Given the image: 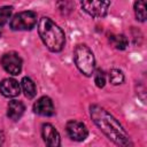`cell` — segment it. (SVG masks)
Masks as SVG:
<instances>
[{
  "instance_id": "6da1fadb",
  "label": "cell",
  "mask_w": 147,
  "mask_h": 147,
  "mask_svg": "<svg viewBox=\"0 0 147 147\" xmlns=\"http://www.w3.org/2000/svg\"><path fill=\"white\" fill-rule=\"evenodd\" d=\"M90 115L94 124L114 144L118 146L133 145L127 132L124 130L122 124L107 109H105L99 105H92L90 107Z\"/></svg>"
},
{
  "instance_id": "7a4b0ae2",
  "label": "cell",
  "mask_w": 147,
  "mask_h": 147,
  "mask_svg": "<svg viewBox=\"0 0 147 147\" xmlns=\"http://www.w3.org/2000/svg\"><path fill=\"white\" fill-rule=\"evenodd\" d=\"M38 33L44 45L54 53L61 52L65 44L63 30L49 17H41L38 23Z\"/></svg>"
},
{
  "instance_id": "3957f363",
  "label": "cell",
  "mask_w": 147,
  "mask_h": 147,
  "mask_svg": "<svg viewBox=\"0 0 147 147\" xmlns=\"http://www.w3.org/2000/svg\"><path fill=\"white\" fill-rule=\"evenodd\" d=\"M74 61L77 69L85 76L91 77L95 70V59L93 52L85 44H79L74 51Z\"/></svg>"
},
{
  "instance_id": "277c9868",
  "label": "cell",
  "mask_w": 147,
  "mask_h": 147,
  "mask_svg": "<svg viewBox=\"0 0 147 147\" xmlns=\"http://www.w3.org/2000/svg\"><path fill=\"white\" fill-rule=\"evenodd\" d=\"M37 24V14L32 10H25L15 14L9 21V28L14 31H30Z\"/></svg>"
},
{
  "instance_id": "5b68a950",
  "label": "cell",
  "mask_w": 147,
  "mask_h": 147,
  "mask_svg": "<svg viewBox=\"0 0 147 147\" xmlns=\"http://www.w3.org/2000/svg\"><path fill=\"white\" fill-rule=\"evenodd\" d=\"M83 10L94 18H102L107 15L110 0H79Z\"/></svg>"
},
{
  "instance_id": "8992f818",
  "label": "cell",
  "mask_w": 147,
  "mask_h": 147,
  "mask_svg": "<svg viewBox=\"0 0 147 147\" xmlns=\"http://www.w3.org/2000/svg\"><path fill=\"white\" fill-rule=\"evenodd\" d=\"M22 59L18 55V53L11 51L8 53H5L1 57V65L5 69L6 72L13 76H17L22 71Z\"/></svg>"
},
{
  "instance_id": "52a82bcc",
  "label": "cell",
  "mask_w": 147,
  "mask_h": 147,
  "mask_svg": "<svg viewBox=\"0 0 147 147\" xmlns=\"http://www.w3.org/2000/svg\"><path fill=\"white\" fill-rule=\"evenodd\" d=\"M65 130H67V133L70 137V139L75 140V141H83L88 136V130H87L86 125L83 122L76 121V119L69 121L65 125Z\"/></svg>"
},
{
  "instance_id": "ba28073f",
  "label": "cell",
  "mask_w": 147,
  "mask_h": 147,
  "mask_svg": "<svg viewBox=\"0 0 147 147\" xmlns=\"http://www.w3.org/2000/svg\"><path fill=\"white\" fill-rule=\"evenodd\" d=\"M41 137L47 146L59 147L61 145V138L57 130L49 123H45L41 126Z\"/></svg>"
},
{
  "instance_id": "9c48e42d",
  "label": "cell",
  "mask_w": 147,
  "mask_h": 147,
  "mask_svg": "<svg viewBox=\"0 0 147 147\" xmlns=\"http://www.w3.org/2000/svg\"><path fill=\"white\" fill-rule=\"evenodd\" d=\"M33 111L40 116H46V117L53 116L55 114V108L52 99L46 95L39 98L33 105Z\"/></svg>"
},
{
  "instance_id": "30bf717a",
  "label": "cell",
  "mask_w": 147,
  "mask_h": 147,
  "mask_svg": "<svg viewBox=\"0 0 147 147\" xmlns=\"http://www.w3.org/2000/svg\"><path fill=\"white\" fill-rule=\"evenodd\" d=\"M0 92L6 98H15L21 93V85L14 78H5L0 82Z\"/></svg>"
},
{
  "instance_id": "8fae6325",
  "label": "cell",
  "mask_w": 147,
  "mask_h": 147,
  "mask_svg": "<svg viewBox=\"0 0 147 147\" xmlns=\"http://www.w3.org/2000/svg\"><path fill=\"white\" fill-rule=\"evenodd\" d=\"M24 110H25V107L22 101L11 100L7 106V116L11 121H18L24 114Z\"/></svg>"
},
{
  "instance_id": "7c38bea8",
  "label": "cell",
  "mask_w": 147,
  "mask_h": 147,
  "mask_svg": "<svg viewBox=\"0 0 147 147\" xmlns=\"http://www.w3.org/2000/svg\"><path fill=\"white\" fill-rule=\"evenodd\" d=\"M21 86L24 92V95L28 99H33L37 94V87L34 82L30 77H23L21 80Z\"/></svg>"
},
{
  "instance_id": "4fadbf2b",
  "label": "cell",
  "mask_w": 147,
  "mask_h": 147,
  "mask_svg": "<svg viewBox=\"0 0 147 147\" xmlns=\"http://www.w3.org/2000/svg\"><path fill=\"white\" fill-rule=\"evenodd\" d=\"M109 42L114 48L119 49V51H123L129 46V39L124 34H111V36H109Z\"/></svg>"
},
{
  "instance_id": "5bb4252c",
  "label": "cell",
  "mask_w": 147,
  "mask_h": 147,
  "mask_svg": "<svg viewBox=\"0 0 147 147\" xmlns=\"http://www.w3.org/2000/svg\"><path fill=\"white\" fill-rule=\"evenodd\" d=\"M134 14L139 22L146 21V0H137L134 2Z\"/></svg>"
},
{
  "instance_id": "9a60e30c",
  "label": "cell",
  "mask_w": 147,
  "mask_h": 147,
  "mask_svg": "<svg viewBox=\"0 0 147 147\" xmlns=\"http://www.w3.org/2000/svg\"><path fill=\"white\" fill-rule=\"evenodd\" d=\"M109 82L113 85H119L124 82V75L119 69H111L109 71Z\"/></svg>"
},
{
  "instance_id": "2e32d148",
  "label": "cell",
  "mask_w": 147,
  "mask_h": 147,
  "mask_svg": "<svg viewBox=\"0 0 147 147\" xmlns=\"http://www.w3.org/2000/svg\"><path fill=\"white\" fill-rule=\"evenodd\" d=\"M13 13V7L11 6H2L0 7V28L3 26L8 20L10 18Z\"/></svg>"
},
{
  "instance_id": "e0dca14e",
  "label": "cell",
  "mask_w": 147,
  "mask_h": 147,
  "mask_svg": "<svg viewBox=\"0 0 147 147\" xmlns=\"http://www.w3.org/2000/svg\"><path fill=\"white\" fill-rule=\"evenodd\" d=\"M94 75V83L99 88H102L106 85V75L101 69H98Z\"/></svg>"
},
{
  "instance_id": "ac0fdd59",
  "label": "cell",
  "mask_w": 147,
  "mask_h": 147,
  "mask_svg": "<svg viewBox=\"0 0 147 147\" xmlns=\"http://www.w3.org/2000/svg\"><path fill=\"white\" fill-rule=\"evenodd\" d=\"M3 142H5V134H3L2 131H0V146H1Z\"/></svg>"
}]
</instances>
